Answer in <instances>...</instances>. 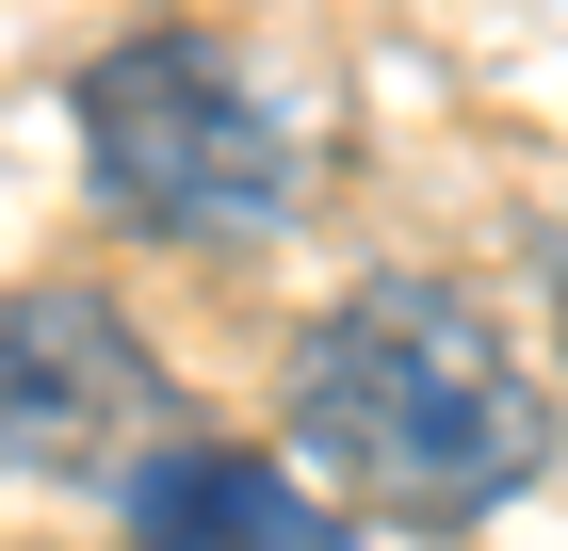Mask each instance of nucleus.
Masks as SVG:
<instances>
[{"instance_id": "f257e3e1", "label": "nucleus", "mask_w": 568, "mask_h": 551, "mask_svg": "<svg viewBox=\"0 0 568 551\" xmlns=\"http://www.w3.org/2000/svg\"><path fill=\"white\" fill-rule=\"evenodd\" d=\"M293 438L308 470L374 519H487L504 487H536L552 406H536L520 340L438 276H374L357 308H325L293 357Z\"/></svg>"}, {"instance_id": "f03ea898", "label": "nucleus", "mask_w": 568, "mask_h": 551, "mask_svg": "<svg viewBox=\"0 0 568 551\" xmlns=\"http://www.w3.org/2000/svg\"><path fill=\"white\" fill-rule=\"evenodd\" d=\"M82 178L146 244H227V227L293 212L308 163L276 130V98L227 65V33H131L82 65Z\"/></svg>"}, {"instance_id": "7ed1b4c3", "label": "nucleus", "mask_w": 568, "mask_h": 551, "mask_svg": "<svg viewBox=\"0 0 568 551\" xmlns=\"http://www.w3.org/2000/svg\"><path fill=\"white\" fill-rule=\"evenodd\" d=\"M163 357L131 340V308L65 293H0V470H146L163 455Z\"/></svg>"}, {"instance_id": "20e7f679", "label": "nucleus", "mask_w": 568, "mask_h": 551, "mask_svg": "<svg viewBox=\"0 0 568 551\" xmlns=\"http://www.w3.org/2000/svg\"><path fill=\"white\" fill-rule=\"evenodd\" d=\"M131 551H374L342 503H308L276 455H227V438H163L131 470Z\"/></svg>"}]
</instances>
